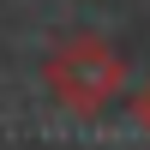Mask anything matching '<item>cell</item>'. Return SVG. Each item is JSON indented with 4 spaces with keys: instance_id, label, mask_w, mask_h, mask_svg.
Returning <instances> with one entry per match:
<instances>
[{
    "instance_id": "1",
    "label": "cell",
    "mask_w": 150,
    "mask_h": 150,
    "mask_svg": "<svg viewBox=\"0 0 150 150\" xmlns=\"http://www.w3.org/2000/svg\"><path fill=\"white\" fill-rule=\"evenodd\" d=\"M42 84H48V96H54L66 114L96 120V114L114 108L120 90H126V54L108 48L102 36H90V30H84V36H66V42L48 48Z\"/></svg>"
},
{
    "instance_id": "2",
    "label": "cell",
    "mask_w": 150,
    "mask_h": 150,
    "mask_svg": "<svg viewBox=\"0 0 150 150\" xmlns=\"http://www.w3.org/2000/svg\"><path fill=\"white\" fill-rule=\"evenodd\" d=\"M132 120H138V132L150 138V78L138 84V90H132Z\"/></svg>"
}]
</instances>
